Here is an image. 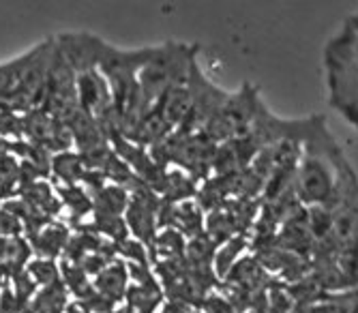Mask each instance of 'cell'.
Segmentation results:
<instances>
[{
    "label": "cell",
    "mask_w": 358,
    "mask_h": 313,
    "mask_svg": "<svg viewBox=\"0 0 358 313\" xmlns=\"http://www.w3.org/2000/svg\"><path fill=\"white\" fill-rule=\"evenodd\" d=\"M92 286L101 296H106L112 305L118 307V303L124 300L129 286H131V277H129L127 262L120 258L112 260L99 275L92 279Z\"/></svg>",
    "instance_id": "5"
},
{
    "label": "cell",
    "mask_w": 358,
    "mask_h": 313,
    "mask_svg": "<svg viewBox=\"0 0 358 313\" xmlns=\"http://www.w3.org/2000/svg\"><path fill=\"white\" fill-rule=\"evenodd\" d=\"M331 105L358 131V33L343 26L324 48Z\"/></svg>",
    "instance_id": "2"
},
{
    "label": "cell",
    "mask_w": 358,
    "mask_h": 313,
    "mask_svg": "<svg viewBox=\"0 0 358 313\" xmlns=\"http://www.w3.org/2000/svg\"><path fill=\"white\" fill-rule=\"evenodd\" d=\"M348 170L350 163L343 156V150L327 131V118L322 116L311 136L303 142L294 178L296 200L305 208L331 206L337 200L341 180Z\"/></svg>",
    "instance_id": "1"
},
{
    "label": "cell",
    "mask_w": 358,
    "mask_h": 313,
    "mask_svg": "<svg viewBox=\"0 0 358 313\" xmlns=\"http://www.w3.org/2000/svg\"><path fill=\"white\" fill-rule=\"evenodd\" d=\"M50 170L52 174L56 176V180H62L67 184H82L86 174H88V168L82 159L80 152H56L52 156V163H50Z\"/></svg>",
    "instance_id": "8"
},
{
    "label": "cell",
    "mask_w": 358,
    "mask_h": 313,
    "mask_svg": "<svg viewBox=\"0 0 358 313\" xmlns=\"http://www.w3.org/2000/svg\"><path fill=\"white\" fill-rule=\"evenodd\" d=\"M345 24H348V26H352V28L356 30V33H358V13H354V15H352V17H350Z\"/></svg>",
    "instance_id": "13"
},
{
    "label": "cell",
    "mask_w": 358,
    "mask_h": 313,
    "mask_svg": "<svg viewBox=\"0 0 358 313\" xmlns=\"http://www.w3.org/2000/svg\"><path fill=\"white\" fill-rule=\"evenodd\" d=\"M249 242H251L249 234H236L230 240H225L217 247L213 270H215V277L219 279V284L227 277V272L234 268V264L243 258V254L249 252Z\"/></svg>",
    "instance_id": "6"
},
{
    "label": "cell",
    "mask_w": 358,
    "mask_h": 313,
    "mask_svg": "<svg viewBox=\"0 0 358 313\" xmlns=\"http://www.w3.org/2000/svg\"><path fill=\"white\" fill-rule=\"evenodd\" d=\"M69 238H71L69 228L60 221H48L39 230L28 234V242L32 247V254H35L37 258H45V260L60 258L64 254V249H67Z\"/></svg>",
    "instance_id": "4"
},
{
    "label": "cell",
    "mask_w": 358,
    "mask_h": 313,
    "mask_svg": "<svg viewBox=\"0 0 358 313\" xmlns=\"http://www.w3.org/2000/svg\"><path fill=\"white\" fill-rule=\"evenodd\" d=\"M106 43L92 35H62L56 50L60 58L78 73H88L99 67V62L106 52Z\"/></svg>",
    "instance_id": "3"
},
{
    "label": "cell",
    "mask_w": 358,
    "mask_h": 313,
    "mask_svg": "<svg viewBox=\"0 0 358 313\" xmlns=\"http://www.w3.org/2000/svg\"><path fill=\"white\" fill-rule=\"evenodd\" d=\"M26 272L41 288L54 286V284H58V281H60V266H56L54 260H45V258L30 260L28 266H26Z\"/></svg>",
    "instance_id": "9"
},
{
    "label": "cell",
    "mask_w": 358,
    "mask_h": 313,
    "mask_svg": "<svg viewBox=\"0 0 358 313\" xmlns=\"http://www.w3.org/2000/svg\"><path fill=\"white\" fill-rule=\"evenodd\" d=\"M67 313H90V311H88V309H84L80 303L71 300V303H69V307H67Z\"/></svg>",
    "instance_id": "12"
},
{
    "label": "cell",
    "mask_w": 358,
    "mask_h": 313,
    "mask_svg": "<svg viewBox=\"0 0 358 313\" xmlns=\"http://www.w3.org/2000/svg\"><path fill=\"white\" fill-rule=\"evenodd\" d=\"M22 232H26L22 219L15 212H11L9 208L0 206V236L3 238H20Z\"/></svg>",
    "instance_id": "10"
},
{
    "label": "cell",
    "mask_w": 358,
    "mask_h": 313,
    "mask_svg": "<svg viewBox=\"0 0 358 313\" xmlns=\"http://www.w3.org/2000/svg\"><path fill=\"white\" fill-rule=\"evenodd\" d=\"M245 313H268V311H264V309H249V311H245Z\"/></svg>",
    "instance_id": "14"
},
{
    "label": "cell",
    "mask_w": 358,
    "mask_h": 313,
    "mask_svg": "<svg viewBox=\"0 0 358 313\" xmlns=\"http://www.w3.org/2000/svg\"><path fill=\"white\" fill-rule=\"evenodd\" d=\"M157 313H195V307L187 303H178V300H168Z\"/></svg>",
    "instance_id": "11"
},
{
    "label": "cell",
    "mask_w": 358,
    "mask_h": 313,
    "mask_svg": "<svg viewBox=\"0 0 358 313\" xmlns=\"http://www.w3.org/2000/svg\"><path fill=\"white\" fill-rule=\"evenodd\" d=\"M187 252V238L172 230V228H164L159 230L155 236V242L150 247V256H152V264L155 262H170V260H182Z\"/></svg>",
    "instance_id": "7"
}]
</instances>
